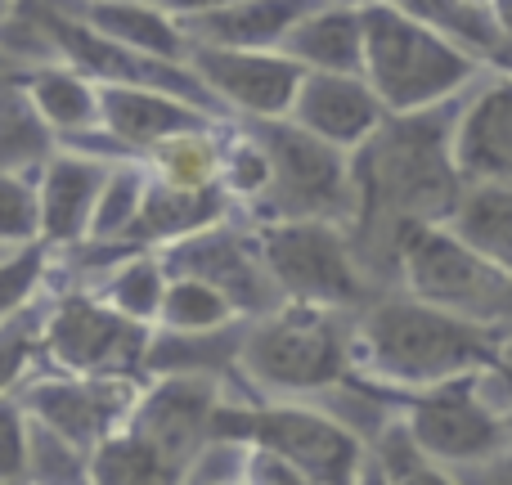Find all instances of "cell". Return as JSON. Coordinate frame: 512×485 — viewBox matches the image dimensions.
I'll list each match as a JSON object with an SVG mask.
<instances>
[{"instance_id": "24", "label": "cell", "mask_w": 512, "mask_h": 485, "mask_svg": "<svg viewBox=\"0 0 512 485\" xmlns=\"http://www.w3.org/2000/svg\"><path fill=\"white\" fill-rule=\"evenodd\" d=\"M90 288L113 310H122V315L140 319V324H158L162 301H167V288H171V270L158 247H131V252L117 256Z\"/></svg>"}, {"instance_id": "18", "label": "cell", "mask_w": 512, "mask_h": 485, "mask_svg": "<svg viewBox=\"0 0 512 485\" xmlns=\"http://www.w3.org/2000/svg\"><path fill=\"white\" fill-rule=\"evenodd\" d=\"M113 158H99L90 149H72L63 144L50 162L41 167V207H45V243L77 247L90 239L95 225V207L99 194L108 185Z\"/></svg>"}, {"instance_id": "8", "label": "cell", "mask_w": 512, "mask_h": 485, "mask_svg": "<svg viewBox=\"0 0 512 485\" xmlns=\"http://www.w3.org/2000/svg\"><path fill=\"white\" fill-rule=\"evenodd\" d=\"M400 288L477 324L512 328V274L472 252L450 225L409 230L400 247Z\"/></svg>"}, {"instance_id": "33", "label": "cell", "mask_w": 512, "mask_h": 485, "mask_svg": "<svg viewBox=\"0 0 512 485\" xmlns=\"http://www.w3.org/2000/svg\"><path fill=\"white\" fill-rule=\"evenodd\" d=\"M54 252H59V247L45 243V239L23 243V247H5V256H0V292H5V315L36 306V297L45 292V279H50V270H54Z\"/></svg>"}, {"instance_id": "40", "label": "cell", "mask_w": 512, "mask_h": 485, "mask_svg": "<svg viewBox=\"0 0 512 485\" xmlns=\"http://www.w3.org/2000/svg\"><path fill=\"white\" fill-rule=\"evenodd\" d=\"M468 5H481V9H490V0H468Z\"/></svg>"}, {"instance_id": "6", "label": "cell", "mask_w": 512, "mask_h": 485, "mask_svg": "<svg viewBox=\"0 0 512 485\" xmlns=\"http://www.w3.org/2000/svg\"><path fill=\"white\" fill-rule=\"evenodd\" d=\"M216 436L248 441L261 450L288 459L319 485H364L373 468V450L355 427H346L337 414L306 400H265V405H234L225 396Z\"/></svg>"}, {"instance_id": "39", "label": "cell", "mask_w": 512, "mask_h": 485, "mask_svg": "<svg viewBox=\"0 0 512 485\" xmlns=\"http://www.w3.org/2000/svg\"><path fill=\"white\" fill-rule=\"evenodd\" d=\"M499 369L512 378V328H504V337H499Z\"/></svg>"}, {"instance_id": "2", "label": "cell", "mask_w": 512, "mask_h": 485, "mask_svg": "<svg viewBox=\"0 0 512 485\" xmlns=\"http://www.w3.org/2000/svg\"><path fill=\"white\" fill-rule=\"evenodd\" d=\"M504 328L477 324L445 306L387 292L355 315V369L382 391H427L499 364Z\"/></svg>"}, {"instance_id": "7", "label": "cell", "mask_w": 512, "mask_h": 485, "mask_svg": "<svg viewBox=\"0 0 512 485\" xmlns=\"http://www.w3.org/2000/svg\"><path fill=\"white\" fill-rule=\"evenodd\" d=\"M265 265L288 301L333 306L360 315L373 301L378 279L360 261L351 225L337 221H265L256 225Z\"/></svg>"}, {"instance_id": "16", "label": "cell", "mask_w": 512, "mask_h": 485, "mask_svg": "<svg viewBox=\"0 0 512 485\" xmlns=\"http://www.w3.org/2000/svg\"><path fill=\"white\" fill-rule=\"evenodd\" d=\"M454 158L468 180H512V63H495L463 95Z\"/></svg>"}, {"instance_id": "9", "label": "cell", "mask_w": 512, "mask_h": 485, "mask_svg": "<svg viewBox=\"0 0 512 485\" xmlns=\"http://www.w3.org/2000/svg\"><path fill=\"white\" fill-rule=\"evenodd\" d=\"M387 396L409 418L423 450L459 472L499 459L512 445L504 414L486 391V373H468V378L441 382L427 391H387Z\"/></svg>"}, {"instance_id": "30", "label": "cell", "mask_w": 512, "mask_h": 485, "mask_svg": "<svg viewBox=\"0 0 512 485\" xmlns=\"http://www.w3.org/2000/svg\"><path fill=\"white\" fill-rule=\"evenodd\" d=\"M239 306L225 297L216 283L198 279V274H171L167 301H162V333H221V328L239 324Z\"/></svg>"}, {"instance_id": "21", "label": "cell", "mask_w": 512, "mask_h": 485, "mask_svg": "<svg viewBox=\"0 0 512 485\" xmlns=\"http://www.w3.org/2000/svg\"><path fill=\"white\" fill-rule=\"evenodd\" d=\"M283 50L306 72H364V0H324L292 27Z\"/></svg>"}, {"instance_id": "4", "label": "cell", "mask_w": 512, "mask_h": 485, "mask_svg": "<svg viewBox=\"0 0 512 485\" xmlns=\"http://www.w3.org/2000/svg\"><path fill=\"white\" fill-rule=\"evenodd\" d=\"M252 391L270 400H306L337 391L355 378V319L351 310L283 301L279 310L248 319L239 364Z\"/></svg>"}, {"instance_id": "29", "label": "cell", "mask_w": 512, "mask_h": 485, "mask_svg": "<svg viewBox=\"0 0 512 485\" xmlns=\"http://www.w3.org/2000/svg\"><path fill=\"white\" fill-rule=\"evenodd\" d=\"M149 185H153L149 158H117L113 171H108L104 194H99L90 243H126L131 239L135 221H140V212H144V198H149Z\"/></svg>"}, {"instance_id": "35", "label": "cell", "mask_w": 512, "mask_h": 485, "mask_svg": "<svg viewBox=\"0 0 512 485\" xmlns=\"http://www.w3.org/2000/svg\"><path fill=\"white\" fill-rule=\"evenodd\" d=\"M32 468V414L5 396V481H27Z\"/></svg>"}, {"instance_id": "34", "label": "cell", "mask_w": 512, "mask_h": 485, "mask_svg": "<svg viewBox=\"0 0 512 485\" xmlns=\"http://www.w3.org/2000/svg\"><path fill=\"white\" fill-rule=\"evenodd\" d=\"M185 485H252L248 477V441H230V436H216L207 445V454L189 468Z\"/></svg>"}, {"instance_id": "26", "label": "cell", "mask_w": 512, "mask_h": 485, "mask_svg": "<svg viewBox=\"0 0 512 485\" xmlns=\"http://www.w3.org/2000/svg\"><path fill=\"white\" fill-rule=\"evenodd\" d=\"M369 450L387 485H468L459 468H450V463L432 459L423 450V441L414 436V427L400 409H391L378 423V432L369 436Z\"/></svg>"}, {"instance_id": "11", "label": "cell", "mask_w": 512, "mask_h": 485, "mask_svg": "<svg viewBox=\"0 0 512 485\" xmlns=\"http://www.w3.org/2000/svg\"><path fill=\"white\" fill-rule=\"evenodd\" d=\"M140 391L144 378L131 373H68L50 364V373H32L5 396H14L36 423L81 454H95L117 427H126Z\"/></svg>"}, {"instance_id": "1", "label": "cell", "mask_w": 512, "mask_h": 485, "mask_svg": "<svg viewBox=\"0 0 512 485\" xmlns=\"http://www.w3.org/2000/svg\"><path fill=\"white\" fill-rule=\"evenodd\" d=\"M463 99L427 113H391L364 149H355L360 221L351 225L373 279H400V247L418 225H445L468 176L454 158Z\"/></svg>"}, {"instance_id": "13", "label": "cell", "mask_w": 512, "mask_h": 485, "mask_svg": "<svg viewBox=\"0 0 512 485\" xmlns=\"http://www.w3.org/2000/svg\"><path fill=\"white\" fill-rule=\"evenodd\" d=\"M158 252L171 274H198V279L216 283L239 306L243 319H261L288 301L283 288L274 283L270 265H265L256 225H234V216H225L221 225L198 230L171 247H158Z\"/></svg>"}, {"instance_id": "36", "label": "cell", "mask_w": 512, "mask_h": 485, "mask_svg": "<svg viewBox=\"0 0 512 485\" xmlns=\"http://www.w3.org/2000/svg\"><path fill=\"white\" fill-rule=\"evenodd\" d=\"M463 481L468 485H512V445L499 459L481 463V468H463Z\"/></svg>"}, {"instance_id": "20", "label": "cell", "mask_w": 512, "mask_h": 485, "mask_svg": "<svg viewBox=\"0 0 512 485\" xmlns=\"http://www.w3.org/2000/svg\"><path fill=\"white\" fill-rule=\"evenodd\" d=\"M90 27H99L104 36L131 45L140 54H153V59H176L189 63V41L185 18H176L171 9L153 5V0H68Z\"/></svg>"}, {"instance_id": "38", "label": "cell", "mask_w": 512, "mask_h": 485, "mask_svg": "<svg viewBox=\"0 0 512 485\" xmlns=\"http://www.w3.org/2000/svg\"><path fill=\"white\" fill-rule=\"evenodd\" d=\"M490 18H495L499 41H504V63H512V0H490Z\"/></svg>"}, {"instance_id": "14", "label": "cell", "mask_w": 512, "mask_h": 485, "mask_svg": "<svg viewBox=\"0 0 512 485\" xmlns=\"http://www.w3.org/2000/svg\"><path fill=\"white\" fill-rule=\"evenodd\" d=\"M194 72L212 86L221 108L239 122H270L288 117L297 104V90L306 68L288 50H234V45H203L189 50Z\"/></svg>"}, {"instance_id": "10", "label": "cell", "mask_w": 512, "mask_h": 485, "mask_svg": "<svg viewBox=\"0 0 512 485\" xmlns=\"http://www.w3.org/2000/svg\"><path fill=\"white\" fill-rule=\"evenodd\" d=\"M153 355V324L113 310L95 288L54 297L45 315V360L68 373H131L144 378Z\"/></svg>"}, {"instance_id": "25", "label": "cell", "mask_w": 512, "mask_h": 485, "mask_svg": "<svg viewBox=\"0 0 512 485\" xmlns=\"http://www.w3.org/2000/svg\"><path fill=\"white\" fill-rule=\"evenodd\" d=\"M59 149V131L45 122L23 81L9 77L0 99V171H41Z\"/></svg>"}, {"instance_id": "5", "label": "cell", "mask_w": 512, "mask_h": 485, "mask_svg": "<svg viewBox=\"0 0 512 485\" xmlns=\"http://www.w3.org/2000/svg\"><path fill=\"white\" fill-rule=\"evenodd\" d=\"M270 153V189L252 207V225L265 221H360V180H355V153L319 140L315 131L297 126L292 117L248 122Z\"/></svg>"}, {"instance_id": "15", "label": "cell", "mask_w": 512, "mask_h": 485, "mask_svg": "<svg viewBox=\"0 0 512 485\" xmlns=\"http://www.w3.org/2000/svg\"><path fill=\"white\" fill-rule=\"evenodd\" d=\"M288 117L306 131H315L319 140L355 153L382 131L391 113L364 72H306Z\"/></svg>"}, {"instance_id": "23", "label": "cell", "mask_w": 512, "mask_h": 485, "mask_svg": "<svg viewBox=\"0 0 512 485\" xmlns=\"http://www.w3.org/2000/svg\"><path fill=\"white\" fill-rule=\"evenodd\" d=\"M454 234L512 274V180H468L450 221Z\"/></svg>"}, {"instance_id": "12", "label": "cell", "mask_w": 512, "mask_h": 485, "mask_svg": "<svg viewBox=\"0 0 512 485\" xmlns=\"http://www.w3.org/2000/svg\"><path fill=\"white\" fill-rule=\"evenodd\" d=\"M221 405H225L221 373H189V369L153 373V382H144L126 427H135L180 477H189V468L216 441Z\"/></svg>"}, {"instance_id": "3", "label": "cell", "mask_w": 512, "mask_h": 485, "mask_svg": "<svg viewBox=\"0 0 512 485\" xmlns=\"http://www.w3.org/2000/svg\"><path fill=\"white\" fill-rule=\"evenodd\" d=\"M495 63L391 0H364V77L387 113H427L463 99Z\"/></svg>"}, {"instance_id": "27", "label": "cell", "mask_w": 512, "mask_h": 485, "mask_svg": "<svg viewBox=\"0 0 512 485\" xmlns=\"http://www.w3.org/2000/svg\"><path fill=\"white\" fill-rule=\"evenodd\" d=\"M149 171L176 189H216L225 171V122L180 131L149 153Z\"/></svg>"}, {"instance_id": "28", "label": "cell", "mask_w": 512, "mask_h": 485, "mask_svg": "<svg viewBox=\"0 0 512 485\" xmlns=\"http://www.w3.org/2000/svg\"><path fill=\"white\" fill-rule=\"evenodd\" d=\"M90 485H185V477L135 427H117L90 454Z\"/></svg>"}, {"instance_id": "17", "label": "cell", "mask_w": 512, "mask_h": 485, "mask_svg": "<svg viewBox=\"0 0 512 485\" xmlns=\"http://www.w3.org/2000/svg\"><path fill=\"white\" fill-rule=\"evenodd\" d=\"M230 117L207 113L203 104L185 95H171L158 86H104V131L117 140V149L131 158H149L162 140L198 126H216Z\"/></svg>"}, {"instance_id": "32", "label": "cell", "mask_w": 512, "mask_h": 485, "mask_svg": "<svg viewBox=\"0 0 512 485\" xmlns=\"http://www.w3.org/2000/svg\"><path fill=\"white\" fill-rule=\"evenodd\" d=\"M45 239L41 171H0V243L23 247Z\"/></svg>"}, {"instance_id": "19", "label": "cell", "mask_w": 512, "mask_h": 485, "mask_svg": "<svg viewBox=\"0 0 512 485\" xmlns=\"http://www.w3.org/2000/svg\"><path fill=\"white\" fill-rule=\"evenodd\" d=\"M27 86V95L36 99V108L45 113V122L59 131L63 144H77L86 135L104 131V86L90 72H81L77 63H36L27 72H14Z\"/></svg>"}, {"instance_id": "37", "label": "cell", "mask_w": 512, "mask_h": 485, "mask_svg": "<svg viewBox=\"0 0 512 485\" xmlns=\"http://www.w3.org/2000/svg\"><path fill=\"white\" fill-rule=\"evenodd\" d=\"M153 5L171 9V14H176V18H198V14H212V9L234 5V0H153Z\"/></svg>"}, {"instance_id": "41", "label": "cell", "mask_w": 512, "mask_h": 485, "mask_svg": "<svg viewBox=\"0 0 512 485\" xmlns=\"http://www.w3.org/2000/svg\"><path fill=\"white\" fill-rule=\"evenodd\" d=\"M27 485H32V481H27Z\"/></svg>"}, {"instance_id": "22", "label": "cell", "mask_w": 512, "mask_h": 485, "mask_svg": "<svg viewBox=\"0 0 512 485\" xmlns=\"http://www.w3.org/2000/svg\"><path fill=\"white\" fill-rule=\"evenodd\" d=\"M239 207H234V198L225 194V185L216 189H176V185H162L158 176H153L149 185V198H144V212L140 221H135L131 230V247H171L180 239H189V234L198 230H212V225H221L225 216H234Z\"/></svg>"}, {"instance_id": "31", "label": "cell", "mask_w": 512, "mask_h": 485, "mask_svg": "<svg viewBox=\"0 0 512 485\" xmlns=\"http://www.w3.org/2000/svg\"><path fill=\"white\" fill-rule=\"evenodd\" d=\"M391 5L409 9V14H418L423 23L450 32L454 41H463L468 50H477L486 63H504L508 59L504 41H499V27H495V18H490V9L468 5V0H391Z\"/></svg>"}]
</instances>
